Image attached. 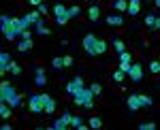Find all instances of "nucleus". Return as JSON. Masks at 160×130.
I'll return each mask as SVG.
<instances>
[{
	"label": "nucleus",
	"mask_w": 160,
	"mask_h": 130,
	"mask_svg": "<svg viewBox=\"0 0 160 130\" xmlns=\"http://www.w3.org/2000/svg\"><path fill=\"white\" fill-rule=\"evenodd\" d=\"M0 100H2V102H9L11 107L24 105V102H22V96L13 90V85L9 81H2V83H0Z\"/></svg>",
	"instance_id": "obj_1"
},
{
	"label": "nucleus",
	"mask_w": 160,
	"mask_h": 130,
	"mask_svg": "<svg viewBox=\"0 0 160 130\" xmlns=\"http://www.w3.org/2000/svg\"><path fill=\"white\" fill-rule=\"evenodd\" d=\"M92 96H94V94H92V90H90V88H79V90L73 94L75 105H81V107H86V109H92V107H94Z\"/></svg>",
	"instance_id": "obj_2"
},
{
	"label": "nucleus",
	"mask_w": 160,
	"mask_h": 130,
	"mask_svg": "<svg viewBox=\"0 0 160 130\" xmlns=\"http://www.w3.org/2000/svg\"><path fill=\"white\" fill-rule=\"evenodd\" d=\"M28 26H30L28 17H11V30L15 34H24L28 30Z\"/></svg>",
	"instance_id": "obj_3"
},
{
	"label": "nucleus",
	"mask_w": 160,
	"mask_h": 130,
	"mask_svg": "<svg viewBox=\"0 0 160 130\" xmlns=\"http://www.w3.org/2000/svg\"><path fill=\"white\" fill-rule=\"evenodd\" d=\"M96 43H98V38H96L94 34H86V36H83V49H86V53L94 56V51H96Z\"/></svg>",
	"instance_id": "obj_4"
},
{
	"label": "nucleus",
	"mask_w": 160,
	"mask_h": 130,
	"mask_svg": "<svg viewBox=\"0 0 160 130\" xmlns=\"http://www.w3.org/2000/svg\"><path fill=\"white\" fill-rule=\"evenodd\" d=\"M71 118H73V115H71L68 111H66V113H62V118L56 119V122L51 124V128H53V130H64L66 126H71Z\"/></svg>",
	"instance_id": "obj_5"
},
{
	"label": "nucleus",
	"mask_w": 160,
	"mask_h": 130,
	"mask_svg": "<svg viewBox=\"0 0 160 130\" xmlns=\"http://www.w3.org/2000/svg\"><path fill=\"white\" fill-rule=\"evenodd\" d=\"M28 107H30V111H32V113H41V111H45V102L41 100V96H30Z\"/></svg>",
	"instance_id": "obj_6"
},
{
	"label": "nucleus",
	"mask_w": 160,
	"mask_h": 130,
	"mask_svg": "<svg viewBox=\"0 0 160 130\" xmlns=\"http://www.w3.org/2000/svg\"><path fill=\"white\" fill-rule=\"evenodd\" d=\"M128 77H130L132 81H141V77H143V66H141V64H130Z\"/></svg>",
	"instance_id": "obj_7"
},
{
	"label": "nucleus",
	"mask_w": 160,
	"mask_h": 130,
	"mask_svg": "<svg viewBox=\"0 0 160 130\" xmlns=\"http://www.w3.org/2000/svg\"><path fill=\"white\" fill-rule=\"evenodd\" d=\"M9 64H11L9 53H7V51H2V53H0V75H4V72L9 71Z\"/></svg>",
	"instance_id": "obj_8"
},
{
	"label": "nucleus",
	"mask_w": 160,
	"mask_h": 130,
	"mask_svg": "<svg viewBox=\"0 0 160 130\" xmlns=\"http://www.w3.org/2000/svg\"><path fill=\"white\" fill-rule=\"evenodd\" d=\"M126 105L130 111H137V109H141V100H139V94H130L128 96V100H126Z\"/></svg>",
	"instance_id": "obj_9"
},
{
	"label": "nucleus",
	"mask_w": 160,
	"mask_h": 130,
	"mask_svg": "<svg viewBox=\"0 0 160 130\" xmlns=\"http://www.w3.org/2000/svg\"><path fill=\"white\" fill-rule=\"evenodd\" d=\"M53 15H56V17H66V19H71V17H68V9H66L64 4H56V7H53Z\"/></svg>",
	"instance_id": "obj_10"
},
{
	"label": "nucleus",
	"mask_w": 160,
	"mask_h": 130,
	"mask_svg": "<svg viewBox=\"0 0 160 130\" xmlns=\"http://www.w3.org/2000/svg\"><path fill=\"white\" fill-rule=\"evenodd\" d=\"M139 9H141V0H128V15H137L139 13Z\"/></svg>",
	"instance_id": "obj_11"
},
{
	"label": "nucleus",
	"mask_w": 160,
	"mask_h": 130,
	"mask_svg": "<svg viewBox=\"0 0 160 130\" xmlns=\"http://www.w3.org/2000/svg\"><path fill=\"white\" fill-rule=\"evenodd\" d=\"M34 83H37V85H45V83H47V77H45L43 68H37V72H34Z\"/></svg>",
	"instance_id": "obj_12"
},
{
	"label": "nucleus",
	"mask_w": 160,
	"mask_h": 130,
	"mask_svg": "<svg viewBox=\"0 0 160 130\" xmlns=\"http://www.w3.org/2000/svg\"><path fill=\"white\" fill-rule=\"evenodd\" d=\"M30 49H32V41H30V38H24L22 43H17V51H22V53L30 51Z\"/></svg>",
	"instance_id": "obj_13"
},
{
	"label": "nucleus",
	"mask_w": 160,
	"mask_h": 130,
	"mask_svg": "<svg viewBox=\"0 0 160 130\" xmlns=\"http://www.w3.org/2000/svg\"><path fill=\"white\" fill-rule=\"evenodd\" d=\"M71 126H73V128H79V130L90 128L88 124H83V119H81V118H77V115H75V118H71Z\"/></svg>",
	"instance_id": "obj_14"
},
{
	"label": "nucleus",
	"mask_w": 160,
	"mask_h": 130,
	"mask_svg": "<svg viewBox=\"0 0 160 130\" xmlns=\"http://www.w3.org/2000/svg\"><path fill=\"white\" fill-rule=\"evenodd\" d=\"M107 24H109V26H122L124 24V17H122V15H109V17H107Z\"/></svg>",
	"instance_id": "obj_15"
},
{
	"label": "nucleus",
	"mask_w": 160,
	"mask_h": 130,
	"mask_svg": "<svg viewBox=\"0 0 160 130\" xmlns=\"http://www.w3.org/2000/svg\"><path fill=\"white\" fill-rule=\"evenodd\" d=\"M88 126L92 130H98V128H102V119L100 118H92V119H88Z\"/></svg>",
	"instance_id": "obj_16"
},
{
	"label": "nucleus",
	"mask_w": 160,
	"mask_h": 130,
	"mask_svg": "<svg viewBox=\"0 0 160 130\" xmlns=\"http://www.w3.org/2000/svg\"><path fill=\"white\" fill-rule=\"evenodd\" d=\"M26 17H28V22H30V24H38V22L43 19V17H41V13H38V11H32V13H28Z\"/></svg>",
	"instance_id": "obj_17"
},
{
	"label": "nucleus",
	"mask_w": 160,
	"mask_h": 130,
	"mask_svg": "<svg viewBox=\"0 0 160 130\" xmlns=\"http://www.w3.org/2000/svg\"><path fill=\"white\" fill-rule=\"evenodd\" d=\"M0 115H2V119H9V118H11V107H7V102H2V105H0Z\"/></svg>",
	"instance_id": "obj_18"
},
{
	"label": "nucleus",
	"mask_w": 160,
	"mask_h": 130,
	"mask_svg": "<svg viewBox=\"0 0 160 130\" xmlns=\"http://www.w3.org/2000/svg\"><path fill=\"white\" fill-rule=\"evenodd\" d=\"M88 15H90V22H96V19H98V15H100V9H98V7H90Z\"/></svg>",
	"instance_id": "obj_19"
},
{
	"label": "nucleus",
	"mask_w": 160,
	"mask_h": 130,
	"mask_svg": "<svg viewBox=\"0 0 160 130\" xmlns=\"http://www.w3.org/2000/svg\"><path fill=\"white\" fill-rule=\"evenodd\" d=\"M113 7H115L118 11H128V0H115Z\"/></svg>",
	"instance_id": "obj_20"
},
{
	"label": "nucleus",
	"mask_w": 160,
	"mask_h": 130,
	"mask_svg": "<svg viewBox=\"0 0 160 130\" xmlns=\"http://www.w3.org/2000/svg\"><path fill=\"white\" fill-rule=\"evenodd\" d=\"M139 100H141V107H152L154 105L152 96H145V94H139Z\"/></svg>",
	"instance_id": "obj_21"
},
{
	"label": "nucleus",
	"mask_w": 160,
	"mask_h": 130,
	"mask_svg": "<svg viewBox=\"0 0 160 130\" xmlns=\"http://www.w3.org/2000/svg\"><path fill=\"white\" fill-rule=\"evenodd\" d=\"M107 51V43L105 41H98L96 43V51H94V56H100V53H105Z\"/></svg>",
	"instance_id": "obj_22"
},
{
	"label": "nucleus",
	"mask_w": 160,
	"mask_h": 130,
	"mask_svg": "<svg viewBox=\"0 0 160 130\" xmlns=\"http://www.w3.org/2000/svg\"><path fill=\"white\" fill-rule=\"evenodd\" d=\"M113 47H115V51H118V53L126 51V45H124V43L120 41V38H115V41H113Z\"/></svg>",
	"instance_id": "obj_23"
},
{
	"label": "nucleus",
	"mask_w": 160,
	"mask_h": 130,
	"mask_svg": "<svg viewBox=\"0 0 160 130\" xmlns=\"http://www.w3.org/2000/svg\"><path fill=\"white\" fill-rule=\"evenodd\" d=\"M9 71H11L13 75H22V66H19L17 62H11V64H9Z\"/></svg>",
	"instance_id": "obj_24"
},
{
	"label": "nucleus",
	"mask_w": 160,
	"mask_h": 130,
	"mask_svg": "<svg viewBox=\"0 0 160 130\" xmlns=\"http://www.w3.org/2000/svg\"><path fill=\"white\" fill-rule=\"evenodd\" d=\"M53 111H56V100L51 98V100L45 102V113H53Z\"/></svg>",
	"instance_id": "obj_25"
},
{
	"label": "nucleus",
	"mask_w": 160,
	"mask_h": 130,
	"mask_svg": "<svg viewBox=\"0 0 160 130\" xmlns=\"http://www.w3.org/2000/svg\"><path fill=\"white\" fill-rule=\"evenodd\" d=\"M37 30H38V34H41V36H47V34H49V30L43 26V19H41V22L37 24Z\"/></svg>",
	"instance_id": "obj_26"
},
{
	"label": "nucleus",
	"mask_w": 160,
	"mask_h": 130,
	"mask_svg": "<svg viewBox=\"0 0 160 130\" xmlns=\"http://www.w3.org/2000/svg\"><path fill=\"white\" fill-rule=\"evenodd\" d=\"M51 66H53L56 71L62 68V66H64V58H53V60H51Z\"/></svg>",
	"instance_id": "obj_27"
},
{
	"label": "nucleus",
	"mask_w": 160,
	"mask_h": 130,
	"mask_svg": "<svg viewBox=\"0 0 160 130\" xmlns=\"http://www.w3.org/2000/svg\"><path fill=\"white\" fill-rule=\"evenodd\" d=\"M124 77H126V72H122L120 68H118V71L113 72V81H118V83H120V81H124Z\"/></svg>",
	"instance_id": "obj_28"
},
{
	"label": "nucleus",
	"mask_w": 160,
	"mask_h": 130,
	"mask_svg": "<svg viewBox=\"0 0 160 130\" xmlns=\"http://www.w3.org/2000/svg\"><path fill=\"white\" fill-rule=\"evenodd\" d=\"M149 71H152V72H160V62H158V60L149 62Z\"/></svg>",
	"instance_id": "obj_29"
},
{
	"label": "nucleus",
	"mask_w": 160,
	"mask_h": 130,
	"mask_svg": "<svg viewBox=\"0 0 160 130\" xmlns=\"http://www.w3.org/2000/svg\"><path fill=\"white\" fill-rule=\"evenodd\" d=\"M120 62H132V56H130L128 51H122V53H120Z\"/></svg>",
	"instance_id": "obj_30"
},
{
	"label": "nucleus",
	"mask_w": 160,
	"mask_h": 130,
	"mask_svg": "<svg viewBox=\"0 0 160 130\" xmlns=\"http://www.w3.org/2000/svg\"><path fill=\"white\" fill-rule=\"evenodd\" d=\"M77 90H79V88H77V85H75L73 81H71V83H68V85H66V94H71V96H73L75 92H77Z\"/></svg>",
	"instance_id": "obj_31"
},
{
	"label": "nucleus",
	"mask_w": 160,
	"mask_h": 130,
	"mask_svg": "<svg viewBox=\"0 0 160 130\" xmlns=\"http://www.w3.org/2000/svg\"><path fill=\"white\" fill-rule=\"evenodd\" d=\"M90 90H92V94H94V96H98L100 92H102V88H100V83H92V88H90Z\"/></svg>",
	"instance_id": "obj_32"
},
{
	"label": "nucleus",
	"mask_w": 160,
	"mask_h": 130,
	"mask_svg": "<svg viewBox=\"0 0 160 130\" xmlns=\"http://www.w3.org/2000/svg\"><path fill=\"white\" fill-rule=\"evenodd\" d=\"M130 64H132V62H120V71L128 75V71H130Z\"/></svg>",
	"instance_id": "obj_33"
},
{
	"label": "nucleus",
	"mask_w": 160,
	"mask_h": 130,
	"mask_svg": "<svg viewBox=\"0 0 160 130\" xmlns=\"http://www.w3.org/2000/svg\"><path fill=\"white\" fill-rule=\"evenodd\" d=\"M79 13H81V9H79V7H71V9H68V17H77Z\"/></svg>",
	"instance_id": "obj_34"
},
{
	"label": "nucleus",
	"mask_w": 160,
	"mask_h": 130,
	"mask_svg": "<svg viewBox=\"0 0 160 130\" xmlns=\"http://www.w3.org/2000/svg\"><path fill=\"white\" fill-rule=\"evenodd\" d=\"M154 128H156L154 122H149V124H141V126H139V130H154Z\"/></svg>",
	"instance_id": "obj_35"
},
{
	"label": "nucleus",
	"mask_w": 160,
	"mask_h": 130,
	"mask_svg": "<svg viewBox=\"0 0 160 130\" xmlns=\"http://www.w3.org/2000/svg\"><path fill=\"white\" fill-rule=\"evenodd\" d=\"M154 22H156V17H154V15H145V24H148L149 28H154Z\"/></svg>",
	"instance_id": "obj_36"
},
{
	"label": "nucleus",
	"mask_w": 160,
	"mask_h": 130,
	"mask_svg": "<svg viewBox=\"0 0 160 130\" xmlns=\"http://www.w3.org/2000/svg\"><path fill=\"white\" fill-rule=\"evenodd\" d=\"M38 13H41V15H47V13H49V9H47L45 4H38Z\"/></svg>",
	"instance_id": "obj_37"
},
{
	"label": "nucleus",
	"mask_w": 160,
	"mask_h": 130,
	"mask_svg": "<svg viewBox=\"0 0 160 130\" xmlns=\"http://www.w3.org/2000/svg\"><path fill=\"white\" fill-rule=\"evenodd\" d=\"M66 22H68L66 17H56V24H58V26H64V24H66Z\"/></svg>",
	"instance_id": "obj_38"
},
{
	"label": "nucleus",
	"mask_w": 160,
	"mask_h": 130,
	"mask_svg": "<svg viewBox=\"0 0 160 130\" xmlns=\"http://www.w3.org/2000/svg\"><path fill=\"white\" fill-rule=\"evenodd\" d=\"M64 66H73V58H71V56L64 58Z\"/></svg>",
	"instance_id": "obj_39"
},
{
	"label": "nucleus",
	"mask_w": 160,
	"mask_h": 130,
	"mask_svg": "<svg viewBox=\"0 0 160 130\" xmlns=\"http://www.w3.org/2000/svg\"><path fill=\"white\" fill-rule=\"evenodd\" d=\"M154 28H156V30H160V17H156V22H154Z\"/></svg>",
	"instance_id": "obj_40"
},
{
	"label": "nucleus",
	"mask_w": 160,
	"mask_h": 130,
	"mask_svg": "<svg viewBox=\"0 0 160 130\" xmlns=\"http://www.w3.org/2000/svg\"><path fill=\"white\" fill-rule=\"evenodd\" d=\"M28 2H30V4H34V7H38V4H41V0H28Z\"/></svg>",
	"instance_id": "obj_41"
},
{
	"label": "nucleus",
	"mask_w": 160,
	"mask_h": 130,
	"mask_svg": "<svg viewBox=\"0 0 160 130\" xmlns=\"http://www.w3.org/2000/svg\"><path fill=\"white\" fill-rule=\"evenodd\" d=\"M154 4H156V7H160V0H154Z\"/></svg>",
	"instance_id": "obj_42"
}]
</instances>
